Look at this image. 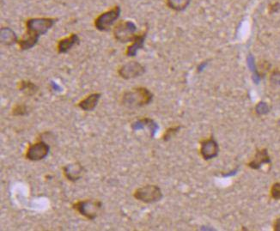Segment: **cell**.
Instances as JSON below:
<instances>
[{"mask_svg": "<svg viewBox=\"0 0 280 231\" xmlns=\"http://www.w3.org/2000/svg\"><path fill=\"white\" fill-rule=\"evenodd\" d=\"M147 32H144L143 34H140L135 36L134 41H132V44L128 47L126 52V54L128 55V57H134L136 56L138 51L143 48V43L146 38Z\"/></svg>", "mask_w": 280, "mask_h": 231, "instance_id": "15", "label": "cell"}, {"mask_svg": "<svg viewBox=\"0 0 280 231\" xmlns=\"http://www.w3.org/2000/svg\"><path fill=\"white\" fill-rule=\"evenodd\" d=\"M180 129H181L180 126L169 127V129H167L164 134H163L162 140H163V141H169V140H171L173 137L175 136V134L178 133Z\"/></svg>", "mask_w": 280, "mask_h": 231, "instance_id": "19", "label": "cell"}, {"mask_svg": "<svg viewBox=\"0 0 280 231\" xmlns=\"http://www.w3.org/2000/svg\"><path fill=\"white\" fill-rule=\"evenodd\" d=\"M145 73V67L137 61H130L121 66L118 69V74L123 79H134L142 76Z\"/></svg>", "mask_w": 280, "mask_h": 231, "instance_id": "8", "label": "cell"}, {"mask_svg": "<svg viewBox=\"0 0 280 231\" xmlns=\"http://www.w3.org/2000/svg\"><path fill=\"white\" fill-rule=\"evenodd\" d=\"M11 114L13 116H25L29 114V108L23 103H17L13 106Z\"/></svg>", "mask_w": 280, "mask_h": 231, "instance_id": "18", "label": "cell"}, {"mask_svg": "<svg viewBox=\"0 0 280 231\" xmlns=\"http://www.w3.org/2000/svg\"><path fill=\"white\" fill-rule=\"evenodd\" d=\"M271 159L268 150H258L255 153V157L248 162V166L253 169H260L265 163H270Z\"/></svg>", "mask_w": 280, "mask_h": 231, "instance_id": "12", "label": "cell"}, {"mask_svg": "<svg viewBox=\"0 0 280 231\" xmlns=\"http://www.w3.org/2000/svg\"></svg>", "mask_w": 280, "mask_h": 231, "instance_id": "24", "label": "cell"}, {"mask_svg": "<svg viewBox=\"0 0 280 231\" xmlns=\"http://www.w3.org/2000/svg\"><path fill=\"white\" fill-rule=\"evenodd\" d=\"M102 207V201L97 200H81L75 203L72 206V208L76 210L80 215L91 221L97 218Z\"/></svg>", "mask_w": 280, "mask_h": 231, "instance_id": "3", "label": "cell"}, {"mask_svg": "<svg viewBox=\"0 0 280 231\" xmlns=\"http://www.w3.org/2000/svg\"><path fill=\"white\" fill-rule=\"evenodd\" d=\"M121 7L118 5L113 7L111 10L99 15L94 22V25L99 31H109L112 25L115 23V21L118 20L119 17L121 16Z\"/></svg>", "mask_w": 280, "mask_h": 231, "instance_id": "5", "label": "cell"}, {"mask_svg": "<svg viewBox=\"0 0 280 231\" xmlns=\"http://www.w3.org/2000/svg\"><path fill=\"white\" fill-rule=\"evenodd\" d=\"M56 22L57 19L52 17H35L27 20L25 36L17 42L21 50H29L34 48L38 43L40 37L47 34Z\"/></svg>", "mask_w": 280, "mask_h": 231, "instance_id": "1", "label": "cell"}, {"mask_svg": "<svg viewBox=\"0 0 280 231\" xmlns=\"http://www.w3.org/2000/svg\"><path fill=\"white\" fill-rule=\"evenodd\" d=\"M50 152V146L44 141H38L30 144L26 151V158L32 161H42L48 156Z\"/></svg>", "mask_w": 280, "mask_h": 231, "instance_id": "7", "label": "cell"}, {"mask_svg": "<svg viewBox=\"0 0 280 231\" xmlns=\"http://www.w3.org/2000/svg\"><path fill=\"white\" fill-rule=\"evenodd\" d=\"M134 197L140 202L145 204H153L162 200L163 194L158 186L156 185H145L135 190Z\"/></svg>", "mask_w": 280, "mask_h": 231, "instance_id": "4", "label": "cell"}, {"mask_svg": "<svg viewBox=\"0 0 280 231\" xmlns=\"http://www.w3.org/2000/svg\"><path fill=\"white\" fill-rule=\"evenodd\" d=\"M80 38L76 34H70L68 37L61 39L58 42L57 50L59 54H67L75 45L79 44Z\"/></svg>", "mask_w": 280, "mask_h": 231, "instance_id": "11", "label": "cell"}, {"mask_svg": "<svg viewBox=\"0 0 280 231\" xmlns=\"http://www.w3.org/2000/svg\"><path fill=\"white\" fill-rule=\"evenodd\" d=\"M17 88L19 91L22 92L23 94L29 96L35 95L39 90V86L35 84V82L29 81V80H22L18 82Z\"/></svg>", "mask_w": 280, "mask_h": 231, "instance_id": "16", "label": "cell"}, {"mask_svg": "<svg viewBox=\"0 0 280 231\" xmlns=\"http://www.w3.org/2000/svg\"><path fill=\"white\" fill-rule=\"evenodd\" d=\"M256 110H257L259 114H266V113H268V105L266 104V103H263V102H261L256 107Z\"/></svg>", "mask_w": 280, "mask_h": 231, "instance_id": "21", "label": "cell"}, {"mask_svg": "<svg viewBox=\"0 0 280 231\" xmlns=\"http://www.w3.org/2000/svg\"><path fill=\"white\" fill-rule=\"evenodd\" d=\"M137 31V26L132 21H122L119 22L114 29V36L115 40L121 43L132 42L135 38V33Z\"/></svg>", "mask_w": 280, "mask_h": 231, "instance_id": "6", "label": "cell"}, {"mask_svg": "<svg viewBox=\"0 0 280 231\" xmlns=\"http://www.w3.org/2000/svg\"><path fill=\"white\" fill-rule=\"evenodd\" d=\"M0 41L4 46H13L18 42V38L14 30L9 27H2L0 29Z\"/></svg>", "mask_w": 280, "mask_h": 231, "instance_id": "14", "label": "cell"}, {"mask_svg": "<svg viewBox=\"0 0 280 231\" xmlns=\"http://www.w3.org/2000/svg\"><path fill=\"white\" fill-rule=\"evenodd\" d=\"M270 193L274 200H280V182H276L272 186Z\"/></svg>", "mask_w": 280, "mask_h": 231, "instance_id": "20", "label": "cell"}, {"mask_svg": "<svg viewBox=\"0 0 280 231\" xmlns=\"http://www.w3.org/2000/svg\"><path fill=\"white\" fill-rule=\"evenodd\" d=\"M83 165L80 162H71L63 167V174L68 181L76 182L79 181L83 174Z\"/></svg>", "mask_w": 280, "mask_h": 231, "instance_id": "10", "label": "cell"}, {"mask_svg": "<svg viewBox=\"0 0 280 231\" xmlns=\"http://www.w3.org/2000/svg\"><path fill=\"white\" fill-rule=\"evenodd\" d=\"M274 230L275 231H280V218L276 219L274 222Z\"/></svg>", "mask_w": 280, "mask_h": 231, "instance_id": "23", "label": "cell"}, {"mask_svg": "<svg viewBox=\"0 0 280 231\" xmlns=\"http://www.w3.org/2000/svg\"><path fill=\"white\" fill-rule=\"evenodd\" d=\"M200 153H201V156L206 161H209V160L215 158L219 153L218 144L216 143V140H214L212 137L210 139L202 140L201 142Z\"/></svg>", "mask_w": 280, "mask_h": 231, "instance_id": "9", "label": "cell"}, {"mask_svg": "<svg viewBox=\"0 0 280 231\" xmlns=\"http://www.w3.org/2000/svg\"><path fill=\"white\" fill-rule=\"evenodd\" d=\"M166 2L170 9L175 11H182L188 8L191 0H166Z\"/></svg>", "mask_w": 280, "mask_h": 231, "instance_id": "17", "label": "cell"}, {"mask_svg": "<svg viewBox=\"0 0 280 231\" xmlns=\"http://www.w3.org/2000/svg\"><path fill=\"white\" fill-rule=\"evenodd\" d=\"M271 82L274 84H280V72H274L271 76Z\"/></svg>", "mask_w": 280, "mask_h": 231, "instance_id": "22", "label": "cell"}, {"mask_svg": "<svg viewBox=\"0 0 280 231\" xmlns=\"http://www.w3.org/2000/svg\"><path fill=\"white\" fill-rule=\"evenodd\" d=\"M101 97H102L101 93H93V94H90L87 97L83 99L82 101H79L77 106L82 110L85 111V112H90V111H93L96 108Z\"/></svg>", "mask_w": 280, "mask_h": 231, "instance_id": "13", "label": "cell"}, {"mask_svg": "<svg viewBox=\"0 0 280 231\" xmlns=\"http://www.w3.org/2000/svg\"><path fill=\"white\" fill-rule=\"evenodd\" d=\"M153 100V94L144 87H138L125 92L121 102L125 107L129 108H141L150 104Z\"/></svg>", "mask_w": 280, "mask_h": 231, "instance_id": "2", "label": "cell"}]
</instances>
